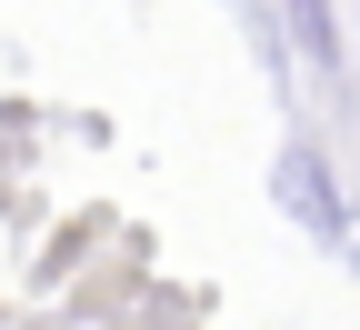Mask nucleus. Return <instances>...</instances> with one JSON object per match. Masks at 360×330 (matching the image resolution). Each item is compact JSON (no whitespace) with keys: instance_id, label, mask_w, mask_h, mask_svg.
<instances>
[{"instance_id":"nucleus-3","label":"nucleus","mask_w":360,"mask_h":330,"mask_svg":"<svg viewBox=\"0 0 360 330\" xmlns=\"http://www.w3.org/2000/svg\"><path fill=\"white\" fill-rule=\"evenodd\" d=\"M350 270H360V230H350Z\"/></svg>"},{"instance_id":"nucleus-2","label":"nucleus","mask_w":360,"mask_h":330,"mask_svg":"<svg viewBox=\"0 0 360 330\" xmlns=\"http://www.w3.org/2000/svg\"><path fill=\"white\" fill-rule=\"evenodd\" d=\"M281 40H290V51L310 61V70H321V80H350V30H340V11H330V0H281Z\"/></svg>"},{"instance_id":"nucleus-1","label":"nucleus","mask_w":360,"mask_h":330,"mask_svg":"<svg viewBox=\"0 0 360 330\" xmlns=\"http://www.w3.org/2000/svg\"><path fill=\"white\" fill-rule=\"evenodd\" d=\"M270 201H281L290 230L350 250V201H340V170L321 160V140H281V151H270Z\"/></svg>"}]
</instances>
